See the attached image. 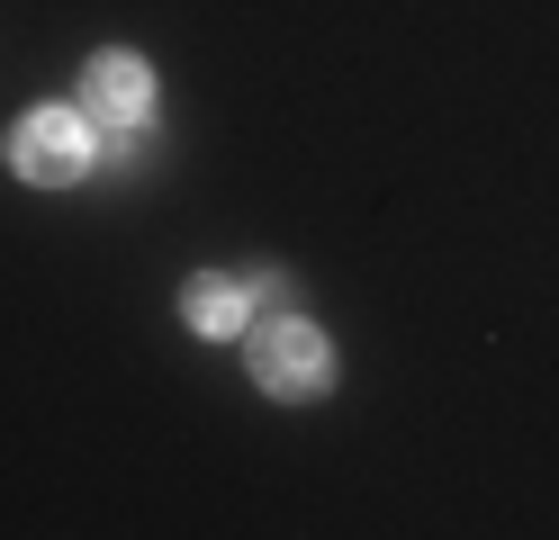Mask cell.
Here are the masks:
<instances>
[{
    "label": "cell",
    "instance_id": "obj_1",
    "mask_svg": "<svg viewBox=\"0 0 559 540\" xmlns=\"http://www.w3.org/2000/svg\"><path fill=\"white\" fill-rule=\"evenodd\" d=\"M253 387L262 396H325L334 387V343L317 334V324H298V315H271L253 324Z\"/></svg>",
    "mask_w": 559,
    "mask_h": 540
},
{
    "label": "cell",
    "instance_id": "obj_3",
    "mask_svg": "<svg viewBox=\"0 0 559 540\" xmlns=\"http://www.w3.org/2000/svg\"><path fill=\"white\" fill-rule=\"evenodd\" d=\"M145 108H154V72H145V55H91L82 63V118H99V127H145Z\"/></svg>",
    "mask_w": 559,
    "mask_h": 540
},
{
    "label": "cell",
    "instance_id": "obj_2",
    "mask_svg": "<svg viewBox=\"0 0 559 540\" xmlns=\"http://www.w3.org/2000/svg\"><path fill=\"white\" fill-rule=\"evenodd\" d=\"M10 163L19 180H37V190H63V180H82L99 154H91V118L82 108H27L10 127Z\"/></svg>",
    "mask_w": 559,
    "mask_h": 540
},
{
    "label": "cell",
    "instance_id": "obj_4",
    "mask_svg": "<svg viewBox=\"0 0 559 540\" xmlns=\"http://www.w3.org/2000/svg\"><path fill=\"white\" fill-rule=\"evenodd\" d=\"M243 315H253V298H243V279H226V271H199L181 288V324L190 334H243Z\"/></svg>",
    "mask_w": 559,
    "mask_h": 540
}]
</instances>
